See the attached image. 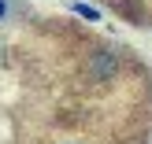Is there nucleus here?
Instances as JSON below:
<instances>
[{"mask_svg": "<svg viewBox=\"0 0 152 144\" xmlns=\"http://www.w3.org/2000/svg\"><path fill=\"white\" fill-rule=\"evenodd\" d=\"M71 11L82 15V19H89V22H100V11H96V7H89V4H71Z\"/></svg>", "mask_w": 152, "mask_h": 144, "instance_id": "2", "label": "nucleus"}, {"mask_svg": "<svg viewBox=\"0 0 152 144\" xmlns=\"http://www.w3.org/2000/svg\"><path fill=\"white\" fill-rule=\"evenodd\" d=\"M4 15H7V0H0V19H4Z\"/></svg>", "mask_w": 152, "mask_h": 144, "instance_id": "3", "label": "nucleus"}, {"mask_svg": "<svg viewBox=\"0 0 152 144\" xmlns=\"http://www.w3.org/2000/svg\"><path fill=\"white\" fill-rule=\"evenodd\" d=\"M115 70H119V63H115L111 52H96V56H89V74H93V78H111Z\"/></svg>", "mask_w": 152, "mask_h": 144, "instance_id": "1", "label": "nucleus"}]
</instances>
